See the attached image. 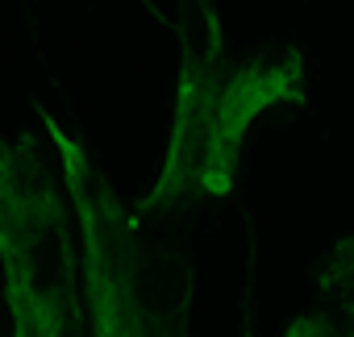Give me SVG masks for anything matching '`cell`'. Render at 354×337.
Listing matches in <instances>:
<instances>
[{
	"label": "cell",
	"mask_w": 354,
	"mask_h": 337,
	"mask_svg": "<svg viewBox=\"0 0 354 337\" xmlns=\"http://www.w3.org/2000/svg\"><path fill=\"white\" fill-rule=\"evenodd\" d=\"M38 117L80 229L88 337H188L196 296L188 250L146 229L80 133L63 129L50 108Z\"/></svg>",
	"instance_id": "cell-1"
},
{
	"label": "cell",
	"mask_w": 354,
	"mask_h": 337,
	"mask_svg": "<svg viewBox=\"0 0 354 337\" xmlns=\"http://www.w3.org/2000/svg\"><path fill=\"white\" fill-rule=\"evenodd\" d=\"M205 42L180 38L167 154L154 188L133 200L142 221L230 196L250 125L279 104H304V55L296 46L230 59L213 17H205Z\"/></svg>",
	"instance_id": "cell-2"
},
{
	"label": "cell",
	"mask_w": 354,
	"mask_h": 337,
	"mask_svg": "<svg viewBox=\"0 0 354 337\" xmlns=\"http://www.w3.org/2000/svg\"><path fill=\"white\" fill-rule=\"evenodd\" d=\"M71 200L34 137H0V279L13 337H84V258Z\"/></svg>",
	"instance_id": "cell-3"
},
{
	"label": "cell",
	"mask_w": 354,
	"mask_h": 337,
	"mask_svg": "<svg viewBox=\"0 0 354 337\" xmlns=\"http://www.w3.org/2000/svg\"><path fill=\"white\" fill-rule=\"evenodd\" d=\"M317 291L325 296V312L354 329V233L342 238L317 267Z\"/></svg>",
	"instance_id": "cell-4"
},
{
	"label": "cell",
	"mask_w": 354,
	"mask_h": 337,
	"mask_svg": "<svg viewBox=\"0 0 354 337\" xmlns=\"http://www.w3.org/2000/svg\"><path fill=\"white\" fill-rule=\"evenodd\" d=\"M283 337H354V329H350L346 320H337L333 312L317 308V312H300V316L283 329Z\"/></svg>",
	"instance_id": "cell-5"
}]
</instances>
